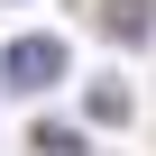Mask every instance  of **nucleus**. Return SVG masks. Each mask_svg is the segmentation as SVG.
<instances>
[{
  "label": "nucleus",
  "mask_w": 156,
  "mask_h": 156,
  "mask_svg": "<svg viewBox=\"0 0 156 156\" xmlns=\"http://www.w3.org/2000/svg\"><path fill=\"white\" fill-rule=\"evenodd\" d=\"M28 147H37V156H92L73 119H37V129H28Z\"/></svg>",
  "instance_id": "obj_4"
},
{
  "label": "nucleus",
  "mask_w": 156,
  "mask_h": 156,
  "mask_svg": "<svg viewBox=\"0 0 156 156\" xmlns=\"http://www.w3.org/2000/svg\"><path fill=\"white\" fill-rule=\"evenodd\" d=\"M83 110H92V129H119V119H129L138 101H129V83H110V73H101V83L83 92Z\"/></svg>",
  "instance_id": "obj_3"
},
{
  "label": "nucleus",
  "mask_w": 156,
  "mask_h": 156,
  "mask_svg": "<svg viewBox=\"0 0 156 156\" xmlns=\"http://www.w3.org/2000/svg\"><path fill=\"white\" fill-rule=\"evenodd\" d=\"M64 37H9V46H0V83H9V92H55L64 83Z\"/></svg>",
  "instance_id": "obj_1"
},
{
  "label": "nucleus",
  "mask_w": 156,
  "mask_h": 156,
  "mask_svg": "<svg viewBox=\"0 0 156 156\" xmlns=\"http://www.w3.org/2000/svg\"><path fill=\"white\" fill-rule=\"evenodd\" d=\"M101 28H110L119 46H147V37H156V0H101Z\"/></svg>",
  "instance_id": "obj_2"
}]
</instances>
